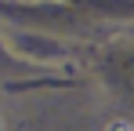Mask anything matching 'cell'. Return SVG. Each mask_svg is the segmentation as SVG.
<instances>
[{
    "instance_id": "obj_1",
    "label": "cell",
    "mask_w": 134,
    "mask_h": 131,
    "mask_svg": "<svg viewBox=\"0 0 134 131\" xmlns=\"http://www.w3.org/2000/svg\"><path fill=\"white\" fill-rule=\"evenodd\" d=\"M105 131H134V120H127V117H116V120H109V128Z\"/></svg>"
}]
</instances>
